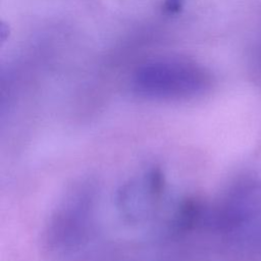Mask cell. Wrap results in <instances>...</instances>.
Masks as SVG:
<instances>
[{
  "label": "cell",
  "instance_id": "1",
  "mask_svg": "<svg viewBox=\"0 0 261 261\" xmlns=\"http://www.w3.org/2000/svg\"><path fill=\"white\" fill-rule=\"evenodd\" d=\"M211 74L201 64L184 58H159L140 65L132 77L134 91L160 100H187L203 95Z\"/></svg>",
  "mask_w": 261,
  "mask_h": 261
},
{
  "label": "cell",
  "instance_id": "2",
  "mask_svg": "<svg viewBox=\"0 0 261 261\" xmlns=\"http://www.w3.org/2000/svg\"><path fill=\"white\" fill-rule=\"evenodd\" d=\"M182 3H184V0H164L163 9L165 12L169 14H173L179 11V9L182 6Z\"/></svg>",
  "mask_w": 261,
  "mask_h": 261
}]
</instances>
